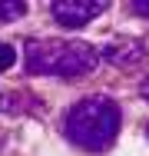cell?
<instances>
[{
    "mask_svg": "<svg viewBox=\"0 0 149 156\" xmlns=\"http://www.w3.org/2000/svg\"><path fill=\"white\" fill-rule=\"evenodd\" d=\"M119 123H123V113H119L116 100H109V96H83L66 110L63 133L80 150L103 153V150H109L116 143Z\"/></svg>",
    "mask_w": 149,
    "mask_h": 156,
    "instance_id": "cell-1",
    "label": "cell"
},
{
    "mask_svg": "<svg viewBox=\"0 0 149 156\" xmlns=\"http://www.w3.org/2000/svg\"><path fill=\"white\" fill-rule=\"evenodd\" d=\"M96 66V50L89 43L66 40H33L27 43V73L43 76H80Z\"/></svg>",
    "mask_w": 149,
    "mask_h": 156,
    "instance_id": "cell-2",
    "label": "cell"
},
{
    "mask_svg": "<svg viewBox=\"0 0 149 156\" xmlns=\"http://www.w3.org/2000/svg\"><path fill=\"white\" fill-rule=\"evenodd\" d=\"M50 10L63 27H83L106 10V3L103 0H57V3H50Z\"/></svg>",
    "mask_w": 149,
    "mask_h": 156,
    "instance_id": "cell-3",
    "label": "cell"
},
{
    "mask_svg": "<svg viewBox=\"0 0 149 156\" xmlns=\"http://www.w3.org/2000/svg\"><path fill=\"white\" fill-rule=\"evenodd\" d=\"M27 13V3L20 0H0V23H13Z\"/></svg>",
    "mask_w": 149,
    "mask_h": 156,
    "instance_id": "cell-4",
    "label": "cell"
},
{
    "mask_svg": "<svg viewBox=\"0 0 149 156\" xmlns=\"http://www.w3.org/2000/svg\"><path fill=\"white\" fill-rule=\"evenodd\" d=\"M13 60H17L13 47H10V43H0V73H3V70H10V66H13Z\"/></svg>",
    "mask_w": 149,
    "mask_h": 156,
    "instance_id": "cell-5",
    "label": "cell"
},
{
    "mask_svg": "<svg viewBox=\"0 0 149 156\" xmlns=\"http://www.w3.org/2000/svg\"><path fill=\"white\" fill-rule=\"evenodd\" d=\"M133 10H136V13H143V17H149V3H146V0H136V3H133Z\"/></svg>",
    "mask_w": 149,
    "mask_h": 156,
    "instance_id": "cell-6",
    "label": "cell"
},
{
    "mask_svg": "<svg viewBox=\"0 0 149 156\" xmlns=\"http://www.w3.org/2000/svg\"><path fill=\"white\" fill-rule=\"evenodd\" d=\"M143 96H146V100H149V76H146V80H143Z\"/></svg>",
    "mask_w": 149,
    "mask_h": 156,
    "instance_id": "cell-7",
    "label": "cell"
},
{
    "mask_svg": "<svg viewBox=\"0 0 149 156\" xmlns=\"http://www.w3.org/2000/svg\"><path fill=\"white\" fill-rule=\"evenodd\" d=\"M146 136H149V126H146Z\"/></svg>",
    "mask_w": 149,
    "mask_h": 156,
    "instance_id": "cell-8",
    "label": "cell"
}]
</instances>
